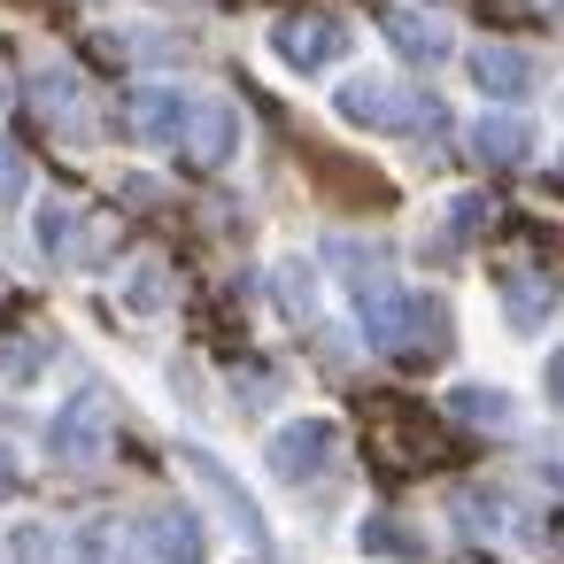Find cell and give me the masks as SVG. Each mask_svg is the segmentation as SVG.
I'll list each match as a JSON object with an SVG mask.
<instances>
[{
	"label": "cell",
	"instance_id": "1",
	"mask_svg": "<svg viewBox=\"0 0 564 564\" xmlns=\"http://www.w3.org/2000/svg\"><path fill=\"white\" fill-rule=\"evenodd\" d=\"M348 310H356V333H364L379 356L441 348V333H448L441 302H433V294H417V286H402L394 271H371V279H356V286H348Z\"/></svg>",
	"mask_w": 564,
	"mask_h": 564
},
{
	"label": "cell",
	"instance_id": "2",
	"mask_svg": "<svg viewBox=\"0 0 564 564\" xmlns=\"http://www.w3.org/2000/svg\"><path fill=\"white\" fill-rule=\"evenodd\" d=\"M333 117H340V124H356V132H387V140H433L448 109H441L433 94H410L402 78L356 70V78L333 94Z\"/></svg>",
	"mask_w": 564,
	"mask_h": 564
},
{
	"label": "cell",
	"instance_id": "3",
	"mask_svg": "<svg viewBox=\"0 0 564 564\" xmlns=\"http://www.w3.org/2000/svg\"><path fill=\"white\" fill-rule=\"evenodd\" d=\"M448 518H456V533H471V541H487V549H541V510L533 502H518L510 487H456L448 495Z\"/></svg>",
	"mask_w": 564,
	"mask_h": 564
},
{
	"label": "cell",
	"instance_id": "4",
	"mask_svg": "<svg viewBox=\"0 0 564 564\" xmlns=\"http://www.w3.org/2000/svg\"><path fill=\"white\" fill-rule=\"evenodd\" d=\"M40 448H47V464H63V471H94V464L109 456V394H94V387L63 394V402L47 410V425H40Z\"/></svg>",
	"mask_w": 564,
	"mask_h": 564
},
{
	"label": "cell",
	"instance_id": "5",
	"mask_svg": "<svg viewBox=\"0 0 564 564\" xmlns=\"http://www.w3.org/2000/svg\"><path fill=\"white\" fill-rule=\"evenodd\" d=\"M263 464H271V479H286V487H317V479L340 464V425H333L325 410L286 417V425L263 441Z\"/></svg>",
	"mask_w": 564,
	"mask_h": 564
},
{
	"label": "cell",
	"instance_id": "6",
	"mask_svg": "<svg viewBox=\"0 0 564 564\" xmlns=\"http://www.w3.org/2000/svg\"><path fill=\"white\" fill-rule=\"evenodd\" d=\"M178 464H186V471L209 487V502L225 510V525L240 533V549H256V556H263V549H271V518H263V502L240 487V471H232L217 448H202V441H178Z\"/></svg>",
	"mask_w": 564,
	"mask_h": 564
},
{
	"label": "cell",
	"instance_id": "7",
	"mask_svg": "<svg viewBox=\"0 0 564 564\" xmlns=\"http://www.w3.org/2000/svg\"><path fill=\"white\" fill-rule=\"evenodd\" d=\"M271 55H279L294 78H317V70H333V63L356 55V32H348L340 17L302 9V17H279V24H271Z\"/></svg>",
	"mask_w": 564,
	"mask_h": 564
},
{
	"label": "cell",
	"instance_id": "8",
	"mask_svg": "<svg viewBox=\"0 0 564 564\" xmlns=\"http://www.w3.org/2000/svg\"><path fill=\"white\" fill-rule=\"evenodd\" d=\"M32 101H40V117L55 124V140H70V148H86L94 140V86L78 78V63H63V55H47L40 70H32Z\"/></svg>",
	"mask_w": 564,
	"mask_h": 564
},
{
	"label": "cell",
	"instance_id": "9",
	"mask_svg": "<svg viewBox=\"0 0 564 564\" xmlns=\"http://www.w3.org/2000/svg\"><path fill=\"white\" fill-rule=\"evenodd\" d=\"M124 525H132V541H140L148 564H209V533H202V518L186 502H148Z\"/></svg>",
	"mask_w": 564,
	"mask_h": 564
},
{
	"label": "cell",
	"instance_id": "10",
	"mask_svg": "<svg viewBox=\"0 0 564 564\" xmlns=\"http://www.w3.org/2000/svg\"><path fill=\"white\" fill-rule=\"evenodd\" d=\"M464 78H471V94H479V101H502V109H518V101H533V86H541V63H533L525 47H510V40H479V47L464 55Z\"/></svg>",
	"mask_w": 564,
	"mask_h": 564
},
{
	"label": "cell",
	"instance_id": "11",
	"mask_svg": "<svg viewBox=\"0 0 564 564\" xmlns=\"http://www.w3.org/2000/svg\"><path fill=\"white\" fill-rule=\"evenodd\" d=\"M186 117H194V94L171 86V78H148V86L124 94V132L140 148H178L186 140Z\"/></svg>",
	"mask_w": 564,
	"mask_h": 564
},
{
	"label": "cell",
	"instance_id": "12",
	"mask_svg": "<svg viewBox=\"0 0 564 564\" xmlns=\"http://www.w3.org/2000/svg\"><path fill=\"white\" fill-rule=\"evenodd\" d=\"M178 148H186L194 171H225L240 155V109L217 101V94H194V117H186V140Z\"/></svg>",
	"mask_w": 564,
	"mask_h": 564
},
{
	"label": "cell",
	"instance_id": "13",
	"mask_svg": "<svg viewBox=\"0 0 564 564\" xmlns=\"http://www.w3.org/2000/svg\"><path fill=\"white\" fill-rule=\"evenodd\" d=\"M495 302H502V325L533 340L556 317V279L541 263H510V271H495Z\"/></svg>",
	"mask_w": 564,
	"mask_h": 564
},
{
	"label": "cell",
	"instance_id": "14",
	"mask_svg": "<svg viewBox=\"0 0 564 564\" xmlns=\"http://www.w3.org/2000/svg\"><path fill=\"white\" fill-rule=\"evenodd\" d=\"M441 410H448L456 425H479V433H510V425H518V394L495 387V379H456V387L441 394Z\"/></svg>",
	"mask_w": 564,
	"mask_h": 564
},
{
	"label": "cell",
	"instance_id": "15",
	"mask_svg": "<svg viewBox=\"0 0 564 564\" xmlns=\"http://www.w3.org/2000/svg\"><path fill=\"white\" fill-rule=\"evenodd\" d=\"M379 24H387V40H394V47H402L417 70L456 55V32H448V17H433V9H387Z\"/></svg>",
	"mask_w": 564,
	"mask_h": 564
},
{
	"label": "cell",
	"instance_id": "16",
	"mask_svg": "<svg viewBox=\"0 0 564 564\" xmlns=\"http://www.w3.org/2000/svg\"><path fill=\"white\" fill-rule=\"evenodd\" d=\"M32 240L47 263H86V240H94V217L78 202H40L32 209Z\"/></svg>",
	"mask_w": 564,
	"mask_h": 564
},
{
	"label": "cell",
	"instance_id": "17",
	"mask_svg": "<svg viewBox=\"0 0 564 564\" xmlns=\"http://www.w3.org/2000/svg\"><path fill=\"white\" fill-rule=\"evenodd\" d=\"M471 155L487 163V171H518L525 155H533V124L525 117H471Z\"/></svg>",
	"mask_w": 564,
	"mask_h": 564
},
{
	"label": "cell",
	"instance_id": "18",
	"mask_svg": "<svg viewBox=\"0 0 564 564\" xmlns=\"http://www.w3.org/2000/svg\"><path fill=\"white\" fill-rule=\"evenodd\" d=\"M356 549H371L387 564H425V533L410 518H394V510H364L356 518Z\"/></svg>",
	"mask_w": 564,
	"mask_h": 564
},
{
	"label": "cell",
	"instance_id": "19",
	"mask_svg": "<svg viewBox=\"0 0 564 564\" xmlns=\"http://www.w3.org/2000/svg\"><path fill=\"white\" fill-rule=\"evenodd\" d=\"M271 302H279V317L310 325V317H317V271L294 263V256H279V263H271Z\"/></svg>",
	"mask_w": 564,
	"mask_h": 564
},
{
	"label": "cell",
	"instance_id": "20",
	"mask_svg": "<svg viewBox=\"0 0 564 564\" xmlns=\"http://www.w3.org/2000/svg\"><path fill=\"white\" fill-rule=\"evenodd\" d=\"M78 564H140L132 525H124V518H86V525H78Z\"/></svg>",
	"mask_w": 564,
	"mask_h": 564
},
{
	"label": "cell",
	"instance_id": "21",
	"mask_svg": "<svg viewBox=\"0 0 564 564\" xmlns=\"http://www.w3.org/2000/svg\"><path fill=\"white\" fill-rule=\"evenodd\" d=\"M124 310H132V317H163V310H171V263L140 256V263L124 271Z\"/></svg>",
	"mask_w": 564,
	"mask_h": 564
},
{
	"label": "cell",
	"instance_id": "22",
	"mask_svg": "<svg viewBox=\"0 0 564 564\" xmlns=\"http://www.w3.org/2000/svg\"><path fill=\"white\" fill-rule=\"evenodd\" d=\"M479 225H487V194H456V202L441 209V225H433V256H456Z\"/></svg>",
	"mask_w": 564,
	"mask_h": 564
},
{
	"label": "cell",
	"instance_id": "23",
	"mask_svg": "<svg viewBox=\"0 0 564 564\" xmlns=\"http://www.w3.org/2000/svg\"><path fill=\"white\" fill-rule=\"evenodd\" d=\"M40 364H47V340H0V379H9V387H32L40 379Z\"/></svg>",
	"mask_w": 564,
	"mask_h": 564
},
{
	"label": "cell",
	"instance_id": "24",
	"mask_svg": "<svg viewBox=\"0 0 564 564\" xmlns=\"http://www.w3.org/2000/svg\"><path fill=\"white\" fill-rule=\"evenodd\" d=\"M55 549H63L55 525H17L9 533V564H55Z\"/></svg>",
	"mask_w": 564,
	"mask_h": 564
},
{
	"label": "cell",
	"instance_id": "25",
	"mask_svg": "<svg viewBox=\"0 0 564 564\" xmlns=\"http://www.w3.org/2000/svg\"><path fill=\"white\" fill-rule=\"evenodd\" d=\"M24 186H32L24 148H9V140H0V209H17V202H24Z\"/></svg>",
	"mask_w": 564,
	"mask_h": 564
},
{
	"label": "cell",
	"instance_id": "26",
	"mask_svg": "<svg viewBox=\"0 0 564 564\" xmlns=\"http://www.w3.org/2000/svg\"><path fill=\"white\" fill-rule=\"evenodd\" d=\"M541 394H549V410H564V348L541 356Z\"/></svg>",
	"mask_w": 564,
	"mask_h": 564
},
{
	"label": "cell",
	"instance_id": "27",
	"mask_svg": "<svg viewBox=\"0 0 564 564\" xmlns=\"http://www.w3.org/2000/svg\"><path fill=\"white\" fill-rule=\"evenodd\" d=\"M24 487V456H17V441H0V502H9Z\"/></svg>",
	"mask_w": 564,
	"mask_h": 564
},
{
	"label": "cell",
	"instance_id": "28",
	"mask_svg": "<svg viewBox=\"0 0 564 564\" xmlns=\"http://www.w3.org/2000/svg\"><path fill=\"white\" fill-rule=\"evenodd\" d=\"M0 109H9V70H0Z\"/></svg>",
	"mask_w": 564,
	"mask_h": 564
},
{
	"label": "cell",
	"instance_id": "29",
	"mask_svg": "<svg viewBox=\"0 0 564 564\" xmlns=\"http://www.w3.org/2000/svg\"><path fill=\"white\" fill-rule=\"evenodd\" d=\"M541 9H549V17H564V0H541Z\"/></svg>",
	"mask_w": 564,
	"mask_h": 564
}]
</instances>
